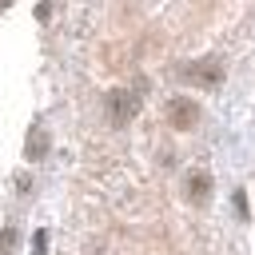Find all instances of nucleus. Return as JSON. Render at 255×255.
Segmentation results:
<instances>
[{"label":"nucleus","instance_id":"obj_1","mask_svg":"<svg viewBox=\"0 0 255 255\" xmlns=\"http://www.w3.org/2000/svg\"><path fill=\"white\" fill-rule=\"evenodd\" d=\"M167 120H171V128L191 131V128L199 124V104H195V100H187V96H175V100L167 104Z\"/></svg>","mask_w":255,"mask_h":255},{"label":"nucleus","instance_id":"obj_2","mask_svg":"<svg viewBox=\"0 0 255 255\" xmlns=\"http://www.w3.org/2000/svg\"><path fill=\"white\" fill-rule=\"evenodd\" d=\"M135 104H139V100H135L131 92H112V96H108V112H112L116 124H128V120L135 116Z\"/></svg>","mask_w":255,"mask_h":255},{"label":"nucleus","instance_id":"obj_3","mask_svg":"<svg viewBox=\"0 0 255 255\" xmlns=\"http://www.w3.org/2000/svg\"><path fill=\"white\" fill-rule=\"evenodd\" d=\"M207 195H211V175L207 171H191L187 175V199L191 203H203Z\"/></svg>","mask_w":255,"mask_h":255},{"label":"nucleus","instance_id":"obj_4","mask_svg":"<svg viewBox=\"0 0 255 255\" xmlns=\"http://www.w3.org/2000/svg\"><path fill=\"white\" fill-rule=\"evenodd\" d=\"M44 151H48V131H44V128H32L24 155H28V159H44Z\"/></svg>","mask_w":255,"mask_h":255},{"label":"nucleus","instance_id":"obj_5","mask_svg":"<svg viewBox=\"0 0 255 255\" xmlns=\"http://www.w3.org/2000/svg\"><path fill=\"white\" fill-rule=\"evenodd\" d=\"M48 251V231H36L32 235V255H44Z\"/></svg>","mask_w":255,"mask_h":255}]
</instances>
